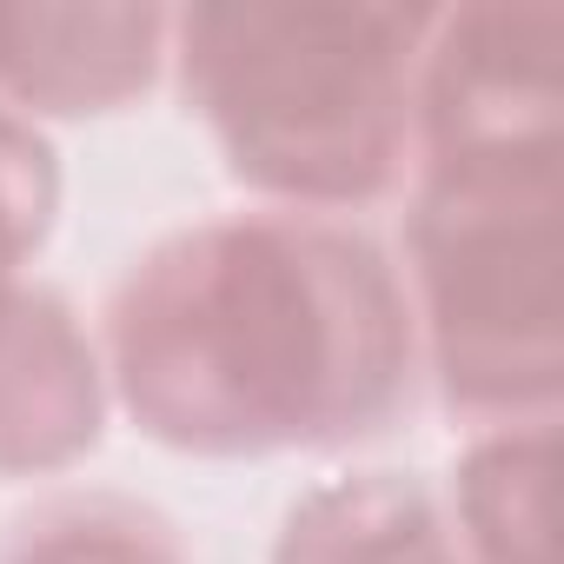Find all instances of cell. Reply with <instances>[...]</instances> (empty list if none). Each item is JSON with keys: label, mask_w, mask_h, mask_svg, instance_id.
Masks as SVG:
<instances>
[{"label": "cell", "mask_w": 564, "mask_h": 564, "mask_svg": "<svg viewBox=\"0 0 564 564\" xmlns=\"http://www.w3.org/2000/svg\"><path fill=\"white\" fill-rule=\"evenodd\" d=\"M564 153V8L465 0L432 8L412 94V160H544Z\"/></svg>", "instance_id": "277c9868"}, {"label": "cell", "mask_w": 564, "mask_h": 564, "mask_svg": "<svg viewBox=\"0 0 564 564\" xmlns=\"http://www.w3.org/2000/svg\"><path fill=\"white\" fill-rule=\"evenodd\" d=\"M419 372L465 425L557 419L564 399V153L419 166L405 206Z\"/></svg>", "instance_id": "3957f363"}, {"label": "cell", "mask_w": 564, "mask_h": 564, "mask_svg": "<svg viewBox=\"0 0 564 564\" xmlns=\"http://www.w3.org/2000/svg\"><path fill=\"white\" fill-rule=\"evenodd\" d=\"M107 359L87 319L54 293L28 286L0 306V478H54L107 438Z\"/></svg>", "instance_id": "8992f818"}, {"label": "cell", "mask_w": 564, "mask_h": 564, "mask_svg": "<svg viewBox=\"0 0 564 564\" xmlns=\"http://www.w3.org/2000/svg\"><path fill=\"white\" fill-rule=\"evenodd\" d=\"M100 359L140 438L180 458L346 452L419 386L399 265L326 213H219L153 239L107 293Z\"/></svg>", "instance_id": "6da1fadb"}, {"label": "cell", "mask_w": 564, "mask_h": 564, "mask_svg": "<svg viewBox=\"0 0 564 564\" xmlns=\"http://www.w3.org/2000/svg\"><path fill=\"white\" fill-rule=\"evenodd\" d=\"M432 8L399 0H199L166 67L226 173L279 213H359L412 160Z\"/></svg>", "instance_id": "7a4b0ae2"}, {"label": "cell", "mask_w": 564, "mask_h": 564, "mask_svg": "<svg viewBox=\"0 0 564 564\" xmlns=\"http://www.w3.org/2000/svg\"><path fill=\"white\" fill-rule=\"evenodd\" d=\"M61 219V153L54 140L0 107V306L28 286V265L47 252Z\"/></svg>", "instance_id": "30bf717a"}, {"label": "cell", "mask_w": 564, "mask_h": 564, "mask_svg": "<svg viewBox=\"0 0 564 564\" xmlns=\"http://www.w3.org/2000/svg\"><path fill=\"white\" fill-rule=\"evenodd\" d=\"M166 8L0 0V107L21 120H100L147 100L166 74Z\"/></svg>", "instance_id": "5b68a950"}, {"label": "cell", "mask_w": 564, "mask_h": 564, "mask_svg": "<svg viewBox=\"0 0 564 564\" xmlns=\"http://www.w3.org/2000/svg\"><path fill=\"white\" fill-rule=\"evenodd\" d=\"M551 491H557V419L485 425L458 465L445 524L465 564H551Z\"/></svg>", "instance_id": "ba28073f"}, {"label": "cell", "mask_w": 564, "mask_h": 564, "mask_svg": "<svg viewBox=\"0 0 564 564\" xmlns=\"http://www.w3.org/2000/svg\"><path fill=\"white\" fill-rule=\"evenodd\" d=\"M0 564H193L166 511L120 491H61L14 518Z\"/></svg>", "instance_id": "9c48e42d"}, {"label": "cell", "mask_w": 564, "mask_h": 564, "mask_svg": "<svg viewBox=\"0 0 564 564\" xmlns=\"http://www.w3.org/2000/svg\"><path fill=\"white\" fill-rule=\"evenodd\" d=\"M265 564H465L425 478L372 465L300 491Z\"/></svg>", "instance_id": "52a82bcc"}]
</instances>
